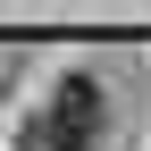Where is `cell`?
Returning a JSON list of instances; mask_svg holds the SVG:
<instances>
[{
    "instance_id": "obj_1",
    "label": "cell",
    "mask_w": 151,
    "mask_h": 151,
    "mask_svg": "<svg viewBox=\"0 0 151 151\" xmlns=\"http://www.w3.org/2000/svg\"><path fill=\"white\" fill-rule=\"evenodd\" d=\"M50 118H59L67 134H84V143H92V126H101V84H92V76H67L59 101H50Z\"/></svg>"
},
{
    "instance_id": "obj_2",
    "label": "cell",
    "mask_w": 151,
    "mask_h": 151,
    "mask_svg": "<svg viewBox=\"0 0 151 151\" xmlns=\"http://www.w3.org/2000/svg\"><path fill=\"white\" fill-rule=\"evenodd\" d=\"M17 151H84V134H67V126H59V118L42 109V118H34L25 134H17Z\"/></svg>"
}]
</instances>
